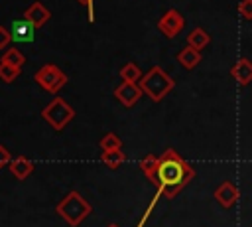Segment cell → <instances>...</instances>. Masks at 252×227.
<instances>
[{"instance_id": "30bf717a", "label": "cell", "mask_w": 252, "mask_h": 227, "mask_svg": "<svg viewBox=\"0 0 252 227\" xmlns=\"http://www.w3.org/2000/svg\"><path fill=\"white\" fill-rule=\"evenodd\" d=\"M230 75H232V79L238 83V85H248L250 81H252V61L248 59V57H240L234 65H232V69H230Z\"/></svg>"}, {"instance_id": "ac0fdd59", "label": "cell", "mask_w": 252, "mask_h": 227, "mask_svg": "<svg viewBox=\"0 0 252 227\" xmlns=\"http://www.w3.org/2000/svg\"><path fill=\"white\" fill-rule=\"evenodd\" d=\"M22 73V67H16V65H10L6 61H0V79L4 83H12L16 81V77Z\"/></svg>"}, {"instance_id": "603a6c76", "label": "cell", "mask_w": 252, "mask_h": 227, "mask_svg": "<svg viewBox=\"0 0 252 227\" xmlns=\"http://www.w3.org/2000/svg\"><path fill=\"white\" fill-rule=\"evenodd\" d=\"M10 162H12V154H10V150H8L4 144H0V170H2L4 166H10Z\"/></svg>"}, {"instance_id": "3957f363", "label": "cell", "mask_w": 252, "mask_h": 227, "mask_svg": "<svg viewBox=\"0 0 252 227\" xmlns=\"http://www.w3.org/2000/svg\"><path fill=\"white\" fill-rule=\"evenodd\" d=\"M138 85L142 87V91H144L154 103H159V101L175 87V81H173L159 65H154V67H150L148 73L142 75V79H140Z\"/></svg>"}, {"instance_id": "7c38bea8", "label": "cell", "mask_w": 252, "mask_h": 227, "mask_svg": "<svg viewBox=\"0 0 252 227\" xmlns=\"http://www.w3.org/2000/svg\"><path fill=\"white\" fill-rule=\"evenodd\" d=\"M10 172H12L18 180H26V178L33 172V162H32L30 158H26V156H16V158H12V162H10Z\"/></svg>"}, {"instance_id": "7a4b0ae2", "label": "cell", "mask_w": 252, "mask_h": 227, "mask_svg": "<svg viewBox=\"0 0 252 227\" xmlns=\"http://www.w3.org/2000/svg\"><path fill=\"white\" fill-rule=\"evenodd\" d=\"M57 215L71 227H77L85 221V217L91 213L89 201L79 193V191H69L55 207Z\"/></svg>"}, {"instance_id": "e0dca14e", "label": "cell", "mask_w": 252, "mask_h": 227, "mask_svg": "<svg viewBox=\"0 0 252 227\" xmlns=\"http://www.w3.org/2000/svg\"><path fill=\"white\" fill-rule=\"evenodd\" d=\"M0 61H6V63L16 65V67H22V65L26 63V57H24V53H22L18 47H8V49L4 51V55H2Z\"/></svg>"}, {"instance_id": "6da1fadb", "label": "cell", "mask_w": 252, "mask_h": 227, "mask_svg": "<svg viewBox=\"0 0 252 227\" xmlns=\"http://www.w3.org/2000/svg\"><path fill=\"white\" fill-rule=\"evenodd\" d=\"M195 178V170L185 162L173 148H167L161 156H158L156 172L150 176V182L163 193L167 199H173L191 180Z\"/></svg>"}, {"instance_id": "7402d4cb", "label": "cell", "mask_w": 252, "mask_h": 227, "mask_svg": "<svg viewBox=\"0 0 252 227\" xmlns=\"http://www.w3.org/2000/svg\"><path fill=\"white\" fill-rule=\"evenodd\" d=\"M12 39H14V38H12V32L6 30L4 26H0V49H6Z\"/></svg>"}, {"instance_id": "8fae6325", "label": "cell", "mask_w": 252, "mask_h": 227, "mask_svg": "<svg viewBox=\"0 0 252 227\" xmlns=\"http://www.w3.org/2000/svg\"><path fill=\"white\" fill-rule=\"evenodd\" d=\"M33 30L35 28L26 18H20V20L12 22V38L18 39V41H32L33 39Z\"/></svg>"}, {"instance_id": "44dd1931", "label": "cell", "mask_w": 252, "mask_h": 227, "mask_svg": "<svg viewBox=\"0 0 252 227\" xmlns=\"http://www.w3.org/2000/svg\"><path fill=\"white\" fill-rule=\"evenodd\" d=\"M238 14L244 20H252V0H240L238 4Z\"/></svg>"}, {"instance_id": "ffe728a7", "label": "cell", "mask_w": 252, "mask_h": 227, "mask_svg": "<svg viewBox=\"0 0 252 227\" xmlns=\"http://www.w3.org/2000/svg\"><path fill=\"white\" fill-rule=\"evenodd\" d=\"M156 166H158V156H154V154H148L146 158H142V162H140V170L144 172V176L150 180V176L156 172Z\"/></svg>"}, {"instance_id": "9a60e30c", "label": "cell", "mask_w": 252, "mask_h": 227, "mask_svg": "<svg viewBox=\"0 0 252 227\" xmlns=\"http://www.w3.org/2000/svg\"><path fill=\"white\" fill-rule=\"evenodd\" d=\"M100 160L104 166H108L110 170H116L124 160H126V154L122 152V148H116V150H104L100 154Z\"/></svg>"}, {"instance_id": "d6986e66", "label": "cell", "mask_w": 252, "mask_h": 227, "mask_svg": "<svg viewBox=\"0 0 252 227\" xmlns=\"http://www.w3.org/2000/svg\"><path fill=\"white\" fill-rule=\"evenodd\" d=\"M98 146L102 148V152H104V150H116V148L122 146V140L118 138V134H114V132H106V134L100 138Z\"/></svg>"}, {"instance_id": "8992f818", "label": "cell", "mask_w": 252, "mask_h": 227, "mask_svg": "<svg viewBox=\"0 0 252 227\" xmlns=\"http://www.w3.org/2000/svg\"><path fill=\"white\" fill-rule=\"evenodd\" d=\"M183 26H185V18H183L175 8L167 10V12L158 20V30H159L165 38H175V36L183 30Z\"/></svg>"}, {"instance_id": "5bb4252c", "label": "cell", "mask_w": 252, "mask_h": 227, "mask_svg": "<svg viewBox=\"0 0 252 227\" xmlns=\"http://www.w3.org/2000/svg\"><path fill=\"white\" fill-rule=\"evenodd\" d=\"M209 41H211V36H209L203 28L191 30L189 36H187V45H191V47H195V49H199V51H201L203 47H207Z\"/></svg>"}, {"instance_id": "cb8c5ba5", "label": "cell", "mask_w": 252, "mask_h": 227, "mask_svg": "<svg viewBox=\"0 0 252 227\" xmlns=\"http://www.w3.org/2000/svg\"><path fill=\"white\" fill-rule=\"evenodd\" d=\"M79 2H81V4H89V6L93 4V0H79Z\"/></svg>"}, {"instance_id": "d4e9b609", "label": "cell", "mask_w": 252, "mask_h": 227, "mask_svg": "<svg viewBox=\"0 0 252 227\" xmlns=\"http://www.w3.org/2000/svg\"><path fill=\"white\" fill-rule=\"evenodd\" d=\"M106 227H118V225H116V223H108Z\"/></svg>"}, {"instance_id": "277c9868", "label": "cell", "mask_w": 252, "mask_h": 227, "mask_svg": "<svg viewBox=\"0 0 252 227\" xmlns=\"http://www.w3.org/2000/svg\"><path fill=\"white\" fill-rule=\"evenodd\" d=\"M43 120L53 128V130H63L75 116V111L71 105H67L63 99L55 97L43 111H41Z\"/></svg>"}, {"instance_id": "ba28073f", "label": "cell", "mask_w": 252, "mask_h": 227, "mask_svg": "<svg viewBox=\"0 0 252 227\" xmlns=\"http://www.w3.org/2000/svg\"><path fill=\"white\" fill-rule=\"evenodd\" d=\"M215 199L222 205V207H232L236 201H238V188L232 184V182H222L217 189H215Z\"/></svg>"}, {"instance_id": "4fadbf2b", "label": "cell", "mask_w": 252, "mask_h": 227, "mask_svg": "<svg viewBox=\"0 0 252 227\" xmlns=\"http://www.w3.org/2000/svg\"><path fill=\"white\" fill-rule=\"evenodd\" d=\"M177 61L185 67V69H195L199 63H201V51L191 47V45H185L179 53H177Z\"/></svg>"}, {"instance_id": "9c48e42d", "label": "cell", "mask_w": 252, "mask_h": 227, "mask_svg": "<svg viewBox=\"0 0 252 227\" xmlns=\"http://www.w3.org/2000/svg\"><path fill=\"white\" fill-rule=\"evenodd\" d=\"M24 18L33 26V28H41L49 18H51V12L41 4V2H33L26 8L24 12Z\"/></svg>"}, {"instance_id": "5b68a950", "label": "cell", "mask_w": 252, "mask_h": 227, "mask_svg": "<svg viewBox=\"0 0 252 227\" xmlns=\"http://www.w3.org/2000/svg\"><path fill=\"white\" fill-rule=\"evenodd\" d=\"M33 79H35V83H37L43 91H47V93H57V91H59L61 87H65V83H67V75H65L57 65H53V63H47V65L39 67V69L35 71Z\"/></svg>"}, {"instance_id": "52a82bcc", "label": "cell", "mask_w": 252, "mask_h": 227, "mask_svg": "<svg viewBox=\"0 0 252 227\" xmlns=\"http://www.w3.org/2000/svg\"><path fill=\"white\" fill-rule=\"evenodd\" d=\"M142 87L138 83H126L122 81L116 89H114V97L124 105V107H134L138 103V99L142 97Z\"/></svg>"}, {"instance_id": "2e32d148", "label": "cell", "mask_w": 252, "mask_h": 227, "mask_svg": "<svg viewBox=\"0 0 252 227\" xmlns=\"http://www.w3.org/2000/svg\"><path fill=\"white\" fill-rule=\"evenodd\" d=\"M120 77H122V81H126V83H138V81L142 79V71H140V67H138L136 63L128 61V63H124V65L120 67Z\"/></svg>"}]
</instances>
